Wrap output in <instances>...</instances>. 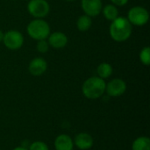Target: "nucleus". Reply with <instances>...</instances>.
I'll use <instances>...</instances> for the list:
<instances>
[{
  "instance_id": "nucleus-1",
  "label": "nucleus",
  "mask_w": 150,
  "mask_h": 150,
  "mask_svg": "<svg viewBox=\"0 0 150 150\" xmlns=\"http://www.w3.org/2000/svg\"><path fill=\"white\" fill-rule=\"evenodd\" d=\"M132 24L127 18L118 17L112 21L110 25V35L118 42H122L129 39L132 34Z\"/></svg>"
},
{
  "instance_id": "nucleus-2",
  "label": "nucleus",
  "mask_w": 150,
  "mask_h": 150,
  "mask_svg": "<svg viewBox=\"0 0 150 150\" xmlns=\"http://www.w3.org/2000/svg\"><path fill=\"white\" fill-rule=\"evenodd\" d=\"M105 82L98 76H91L84 81L82 86V91L85 98L89 99H97L101 98L105 92Z\"/></svg>"
},
{
  "instance_id": "nucleus-3",
  "label": "nucleus",
  "mask_w": 150,
  "mask_h": 150,
  "mask_svg": "<svg viewBox=\"0 0 150 150\" xmlns=\"http://www.w3.org/2000/svg\"><path fill=\"white\" fill-rule=\"evenodd\" d=\"M28 35L36 40H46L50 34L49 25L41 18H36L32 20L27 25Z\"/></svg>"
},
{
  "instance_id": "nucleus-4",
  "label": "nucleus",
  "mask_w": 150,
  "mask_h": 150,
  "mask_svg": "<svg viewBox=\"0 0 150 150\" xmlns=\"http://www.w3.org/2000/svg\"><path fill=\"white\" fill-rule=\"evenodd\" d=\"M127 19L132 25L138 26L144 25L149 19V13L148 10L142 6H134L128 11Z\"/></svg>"
},
{
  "instance_id": "nucleus-5",
  "label": "nucleus",
  "mask_w": 150,
  "mask_h": 150,
  "mask_svg": "<svg viewBox=\"0 0 150 150\" xmlns=\"http://www.w3.org/2000/svg\"><path fill=\"white\" fill-rule=\"evenodd\" d=\"M49 4L46 0H30L27 4L29 13L36 18L46 17L49 12Z\"/></svg>"
},
{
  "instance_id": "nucleus-6",
  "label": "nucleus",
  "mask_w": 150,
  "mask_h": 150,
  "mask_svg": "<svg viewBox=\"0 0 150 150\" xmlns=\"http://www.w3.org/2000/svg\"><path fill=\"white\" fill-rule=\"evenodd\" d=\"M3 42L8 49L18 50L23 46L24 37L18 31L11 30L4 34Z\"/></svg>"
},
{
  "instance_id": "nucleus-7",
  "label": "nucleus",
  "mask_w": 150,
  "mask_h": 150,
  "mask_svg": "<svg viewBox=\"0 0 150 150\" xmlns=\"http://www.w3.org/2000/svg\"><path fill=\"white\" fill-rule=\"evenodd\" d=\"M127 91V83L120 78H115L110 81L105 85V92L109 97H120Z\"/></svg>"
},
{
  "instance_id": "nucleus-8",
  "label": "nucleus",
  "mask_w": 150,
  "mask_h": 150,
  "mask_svg": "<svg viewBox=\"0 0 150 150\" xmlns=\"http://www.w3.org/2000/svg\"><path fill=\"white\" fill-rule=\"evenodd\" d=\"M81 4L85 15L90 17L98 16L103 9L101 0H82Z\"/></svg>"
},
{
  "instance_id": "nucleus-9",
  "label": "nucleus",
  "mask_w": 150,
  "mask_h": 150,
  "mask_svg": "<svg viewBox=\"0 0 150 150\" xmlns=\"http://www.w3.org/2000/svg\"><path fill=\"white\" fill-rule=\"evenodd\" d=\"M47 68V62L42 58H34L33 59L28 66V70L31 75L34 76H39L43 75Z\"/></svg>"
},
{
  "instance_id": "nucleus-10",
  "label": "nucleus",
  "mask_w": 150,
  "mask_h": 150,
  "mask_svg": "<svg viewBox=\"0 0 150 150\" xmlns=\"http://www.w3.org/2000/svg\"><path fill=\"white\" fill-rule=\"evenodd\" d=\"M93 143L92 136L87 133H80L76 134L74 139V145L81 150L90 149L93 146Z\"/></svg>"
},
{
  "instance_id": "nucleus-11",
  "label": "nucleus",
  "mask_w": 150,
  "mask_h": 150,
  "mask_svg": "<svg viewBox=\"0 0 150 150\" xmlns=\"http://www.w3.org/2000/svg\"><path fill=\"white\" fill-rule=\"evenodd\" d=\"M48 38V44L54 48H62L68 43V37L62 32H55L50 33Z\"/></svg>"
},
{
  "instance_id": "nucleus-12",
  "label": "nucleus",
  "mask_w": 150,
  "mask_h": 150,
  "mask_svg": "<svg viewBox=\"0 0 150 150\" xmlns=\"http://www.w3.org/2000/svg\"><path fill=\"white\" fill-rule=\"evenodd\" d=\"M55 150H73L74 142L68 134H60L54 141Z\"/></svg>"
},
{
  "instance_id": "nucleus-13",
  "label": "nucleus",
  "mask_w": 150,
  "mask_h": 150,
  "mask_svg": "<svg viewBox=\"0 0 150 150\" xmlns=\"http://www.w3.org/2000/svg\"><path fill=\"white\" fill-rule=\"evenodd\" d=\"M132 150H150V140L147 136H141L134 140Z\"/></svg>"
},
{
  "instance_id": "nucleus-14",
  "label": "nucleus",
  "mask_w": 150,
  "mask_h": 150,
  "mask_svg": "<svg viewBox=\"0 0 150 150\" xmlns=\"http://www.w3.org/2000/svg\"><path fill=\"white\" fill-rule=\"evenodd\" d=\"M97 73H98V77L105 80V79L110 77L111 75L112 74V67L110 63L103 62L98 65V67L97 69Z\"/></svg>"
},
{
  "instance_id": "nucleus-15",
  "label": "nucleus",
  "mask_w": 150,
  "mask_h": 150,
  "mask_svg": "<svg viewBox=\"0 0 150 150\" xmlns=\"http://www.w3.org/2000/svg\"><path fill=\"white\" fill-rule=\"evenodd\" d=\"M102 11L105 18L110 21L114 20L119 16V11L114 4H107L102 9Z\"/></svg>"
},
{
  "instance_id": "nucleus-16",
  "label": "nucleus",
  "mask_w": 150,
  "mask_h": 150,
  "mask_svg": "<svg viewBox=\"0 0 150 150\" xmlns=\"http://www.w3.org/2000/svg\"><path fill=\"white\" fill-rule=\"evenodd\" d=\"M91 25H92L91 18L88 15H83V16L79 17V18L77 19V22H76L78 30L82 31V32L88 31L91 28Z\"/></svg>"
},
{
  "instance_id": "nucleus-17",
  "label": "nucleus",
  "mask_w": 150,
  "mask_h": 150,
  "mask_svg": "<svg viewBox=\"0 0 150 150\" xmlns=\"http://www.w3.org/2000/svg\"><path fill=\"white\" fill-rule=\"evenodd\" d=\"M140 60L142 64L149 66L150 64V47H145L142 49L140 53Z\"/></svg>"
},
{
  "instance_id": "nucleus-18",
  "label": "nucleus",
  "mask_w": 150,
  "mask_h": 150,
  "mask_svg": "<svg viewBox=\"0 0 150 150\" xmlns=\"http://www.w3.org/2000/svg\"><path fill=\"white\" fill-rule=\"evenodd\" d=\"M28 150H49V149H48V146L45 142L37 141V142H33L30 145Z\"/></svg>"
},
{
  "instance_id": "nucleus-19",
  "label": "nucleus",
  "mask_w": 150,
  "mask_h": 150,
  "mask_svg": "<svg viewBox=\"0 0 150 150\" xmlns=\"http://www.w3.org/2000/svg\"><path fill=\"white\" fill-rule=\"evenodd\" d=\"M36 47H37V50L39 52L46 53L49 49V44L47 41H46V40H38Z\"/></svg>"
},
{
  "instance_id": "nucleus-20",
  "label": "nucleus",
  "mask_w": 150,
  "mask_h": 150,
  "mask_svg": "<svg viewBox=\"0 0 150 150\" xmlns=\"http://www.w3.org/2000/svg\"><path fill=\"white\" fill-rule=\"evenodd\" d=\"M115 6H123L127 4L128 0H111Z\"/></svg>"
},
{
  "instance_id": "nucleus-21",
  "label": "nucleus",
  "mask_w": 150,
  "mask_h": 150,
  "mask_svg": "<svg viewBox=\"0 0 150 150\" xmlns=\"http://www.w3.org/2000/svg\"><path fill=\"white\" fill-rule=\"evenodd\" d=\"M4 33H3V32L0 30V43L3 41V39H4Z\"/></svg>"
},
{
  "instance_id": "nucleus-22",
  "label": "nucleus",
  "mask_w": 150,
  "mask_h": 150,
  "mask_svg": "<svg viewBox=\"0 0 150 150\" xmlns=\"http://www.w3.org/2000/svg\"><path fill=\"white\" fill-rule=\"evenodd\" d=\"M12 150H28V149H26L25 148H23V147H17V148L13 149Z\"/></svg>"
},
{
  "instance_id": "nucleus-23",
  "label": "nucleus",
  "mask_w": 150,
  "mask_h": 150,
  "mask_svg": "<svg viewBox=\"0 0 150 150\" xmlns=\"http://www.w3.org/2000/svg\"><path fill=\"white\" fill-rule=\"evenodd\" d=\"M65 1H68V2H72V1H75V0H65Z\"/></svg>"
}]
</instances>
